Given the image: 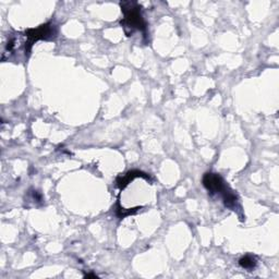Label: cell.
Masks as SVG:
<instances>
[{"instance_id":"1","label":"cell","mask_w":279,"mask_h":279,"mask_svg":"<svg viewBox=\"0 0 279 279\" xmlns=\"http://www.w3.org/2000/svg\"><path fill=\"white\" fill-rule=\"evenodd\" d=\"M202 183L210 194L221 195L226 207L235 208L238 204V196L233 193V191L228 187L224 179L218 173L206 172L203 176Z\"/></svg>"},{"instance_id":"2","label":"cell","mask_w":279,"mask_h":279,"mask_svg":"<svg viewBox=\"0 0 279 279\" xmlns=\"http://www.w3.org/2000/svg\"><path fill=\"white\" fill-rule=\"evenodd\" d=\"M121 10L123 14V20L120 22L121 26L125 29L126 33L130 31L129 35L134 30L143 32L146 35V22L142 16L141 6L133 2H123L120 4Z\"/></svg>"},{"instance_id":"3","label":"cell","mask_w":279,"mask_h":279,"mask_svg":"<svg viewBox=\"0 0 279 279\" xmlns=\"http://www.w3.org/2000/svg\"><path fill=\"white\" fill-rule=\"evenodd\" d=\"M27 37L26 45H24V53H26L27 57H29L31 52H32V47L36 42L39 41H51L57 34V30H56L55 24L52 22H48L45 24H42L36 29H29L24 32Z\"/></svg>"},{"instance_id":"4","label":"cell","mask_w":279,"mask_h":279,"mask_svg":"<svg viewBox=\"0 0 279 279\" xmlns=\"http://www.w3.org/2000/svg\"><path fill=\"white\" fill-rule=\"evenodd\" d=\"M135 178H144V179H146V180H151L150 176L146 175V173L143 172V171L130 170L126 173L125 176H120V177L117 178V181H116L117 187L119 188L120 190H123L130 182L134 180Z\"/></svg>"},{"instance_id":"5","label":"cell","mask_w":279,"mask_h":279,"mask_svg":"<svg viewBox=\"0 0 279 279\" xmlns=\"http://www.w3.org/2000/svg\"><path fill=\"white\" fill-rule=\"evenodd\" d=\"M257 264L255 257L251 255H244L239 259V265L244 269H253Z\"/></svg>"},{"instance_id":"6","label":"cell","mask_w":279,"mask_h":279,"mask_svg":"<svg viewBox=\"0 0 279 279\" xmlns=\"http://www.w3.org/2000/svg\"><path fill=\"white\" fill-rule=\"evenodd\" d=\"M140 208H141V207L129 208V209L122 208V207H120L119 202H118V205H117V216L119 217V218H125V217H127V216H130V215H132V214H135L136 212H138V209H140Z\"/></svg>"},{"instance_id":"7","label":"cell","mask_w":279,"mask_h":279,"mask_svg":"<svg viewBox=\"0 0 279 279\" xmlns=\"http://www.w3.org/2000/svg\"><path fill=\"white\" fill-rule=\"evenodd\" d=\"M84 277H86V278H90V277H93V278H95V277H97L95 274H86Z\"/></svg>"}]
</instances>
